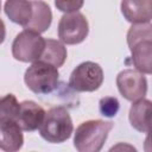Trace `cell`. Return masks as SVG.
<instances>
[{"mask_svg":"<svg viewBox=\"0 0 152 152\" xmlns=\"http://www.w3.org/2000/svg\"><path fill=\"white\" fill-rule=\"evenodd\" d=\"M0 11H1V1H0Z\"/></svg>","mask_w":152,"mask_h":152,"instance_id":"obj_21","label":"cell"},{"mask_svg":"<svg viewBox=\"0 0 152 152\" xmlns=\"http://www.w3.org/2000/svg\"><path fill=\"white\" fill-rule=\"evenodd\" d=\"M5 38H6V26L2 19L0 18V45L5 42Z\"/></svg>","mask_w":152,"mask_h":152,"instance_id":"obj_20","label":"cell"},{"mask_svg":"<svg viewBox=\"0 0 152 152\" xmlns=\"http://www.w3.org/2000/svg\"><path fill=\"white\" fill-rule=\"evenodd\" d=\"M45 113L46 112L44 110V108L39 106L37 102L32 100H25L20 102L17 122L23 131H36L39 129V127L42 126L45 118Z\"/></svg>","mask_w":152,"mask_h":152,"instance_id":"obj_9","label":"cell"},{"mask_svg":"<svg viewBox=\"0 0 152 152\" xmlns=\"http://www.w3.org/2000/svg\"><path fill=\"white\" fill-rule=\"evenodd\" d=\"M99 107H100V113L103 116L107 118H113L116 115V113L119 112L120 108V103L118 101L116 97H112V96H106L102 97L99 102Z\"/></svg>","mask_w":152,"mask_h":152,"instance_id":"obj_17","label":"cell"},{"mask_svg":"<svg viewBox=\"0 0 152 152\" xmlns=\"http://www.w3.org/2000/svg\"><path fill=\"white\" fill-rule=\"evenodd\" d=\"M24 81L31 91L37 95H45L52 93L57 88L59 72L53 65L38 61L26 69Z\"/></svg>","mask_w":152,"mask_h":152,"instance_id":"obj_4","label":"cell"},{"mask_svg":"<svg viewBox=\"0 0 152 152\" xmlns=\"http://www.w3.org/2000/svg\"><path fill=\"white\" fill-rule=\"evenodd\" d=\"M52 23V12L45 1H32V18L25 30L37 33L45 32Z\"/></svg>","mask_w":152,"mask_h":152,"instance_id":"obj_13","label":"cell"},{"mask_svg":"<svg viewBox=\"0 0 152 152\" xmlns=\"http://www.w3.org/2000/svg\"><path fill=\"white\" fill-rule=\"evenodd\" d=\"M114 124L104 120H88L78 125L74 133L77 152H100Z\"/></svg>","mask_w":152,"mask_h":152,"instance_id":"obj_2","label":"cell"},{"mask_svg":"<svg viewBox=\"0 0 152 152\" xmlns=\"http://www.w3.org/2000/svg\"><path fill=\"white\" fill-rule=\"evenodd\" d=\"M103 83V70L100 64L87 61L78 64L69 77V86L78 93H91Z\"/></svg>","mask_w":152,"mask_h":152,"instance_id":"obj_6","label":"cell"},{"mask_svg":"<svg viewBox=\"0 0 152 152\" xmlns=\"http://www.w3.org/2000/svg\"><path fill=\"white\" fill-rule=\"evenodd\" d=\"M74 131V125L69 110L57 106L45 113L44 121L39 127L40 137L51 144H61L68 140Z\"/></svg>","mask_w":152,"mask_h":152,"instance_id":"obj_3","label":"cell"},{"mask_svg":"<svg viewBox=\"0 0 152 152\" xmlns=\"http://www.w3.org/2000/svg\"><path fill=\"white\" fill-rule=\"evenodd\" d=\"M121 13L125 19L132 25L134 24H151V0H124L120 4Z\"/></svg>","mask_w":152,"mask_h":152,"instance_id":"obj_10","label":"cell"},{"mask_svg":"<svg viewBox=\"0 0 152 152\" xmlns=\"http://www.w3.org/2000/svg\"><path fill=\"white\" fill-rule=\"evenodd\" d=\"M20 103L15 95L6 94L0 97V121H17Z\"/></svg>","mask_w":152,"mask_h":152,"instance_id":"obj_16","label":"cell"},{"mask_svg":"<svg viewBox=\"0 0 152 152\" xmlns=\"http://www.w3.org/2000/svg\"><path fill=\"white\" fill-rule=\"evenodd\" d=\"M83 4H84L83 1H75V0H57V1H55V6L61 12H64V14L78 12V10H81Z\"/></svg>","mask_w":152,"mask_h":152,"instance_id":"obj_18","label":"cell"},{"mask_svg":"<svg viewBox=\"0 0 152 152\" xmlns=\"http://www.w3.org/2000/svg\"><path fill=\"white\" fill-rule=\"evenodd\" d=\"M58 38L66 45H76L82 43L89 33V24L84 14L81 12L63 14L59 19Z\"/></svg>","mask_w":152,"mask_h":152,"instance_id":"obj_7","label":"cell"},{"mask_svg":"<svg viewBox=\"0 0 152 152\" xmlns=\"http://www.w3.org/2000/svg\"><path fill=\"white\" fill-rule=\"evenodd\" d=\"M24 144L23 129L17 121H0V150L18 152Z\"/></svg>","mask_w":152,"mask_h":152,"instance_id":"obj_11","label":"cell"},{"mask_svg":"<svg viewBox=\"0 0 152 152\" xmlns=\"http://www.w3.org/2000/svg\"><path fill=\"white\" fill-rule=\"evenodd\" d=\"M151 104V101L147 99H141L132 103L128 113V120L134 129L142 133L150 132Z\"/></svg>","mask_w":152,"mask_h":152,"instance_id":"obj_12","label":"cell"},{"mask_svg":"<svg viewBox=\"0 0 152 152\" xmlns=\"http://www.w3.org/2000/svg\"><path fill=\"white\" fill-rule=\"evenodd\" d=\"M116 86L124 99L131 102L145 99L147 93V80L144 74L135 69H125L116 76Z\"/></svg>","mask_w":152,"mask_h":152,"instance_id":"obj_8","label":"cell"},{"mask_svg":"<svg viewBox=\"0 0 152 152\" xmlns=\"http://www.w3.org/2000/svg\"><path fill=\"white\" fill-rule=\"evenodd\" d=\"M108 152H138V150L128 142H118L112 146Z\"/></svg>","mask_w":152,"mask_h":152,"instance_id":"obj_19","label":"cell"},{"mask_svg":"<svg viewBox=\"0 0 152 152\" xmlns=\"http://www.w3.org/2000/svg\"><path fill=\"white\" fill-rule=\"evenodd\" d=\"M66 56H68L66 48L62 42L52 38H48L45 39V48L39 61L53 65L55 68L58 69L64 64Z\"/></svg>","mask_w":152,"mask_h":152,"instance_id":"obj_15","label":"cell"},{"mask_svg":"<svg viewBox=\"0 0 152 152\" xmlns=\"http://www.w3.org/2000/svg\"><path fill=\"white\" fill-rule=\"evenodd\" d=\"M45 48V38L39 33L24 30L19 32L12 43V56L24 63L38 62Z\"/></svg>","mask_w":152,"mask_h":152,"instance_id":"obj_5","label":"cell"},{"mask_svg":"<svg viewBox=\"0 0 152 152\" xmlns=\"http://www.w3.org/2000/svg\"><path fill=\"white\" fill-rule=\"evenodd\" d=\"M127 45L135 70L150 75L152 72V25H132L127 32Z\"/></svg>","mask_w":152,"mask_h":152,"instance_id":"obj_1","label":"cell"},{"mask_svg":"<svg viewBox=\"0 0 152 152\" xmlns=\"http://www.w3.org/2000/svg\"><path fill=\"white\" fill-rule=\"evenodd\" d=\"M6 15L11 21L23 26L24 28L28 25L32 18V1L26 0H8L4 6Z\"/></svg>","mask_w":152,"mask_h":152,"instance_id":"obj_14","label":"cell"}]
</instances>
